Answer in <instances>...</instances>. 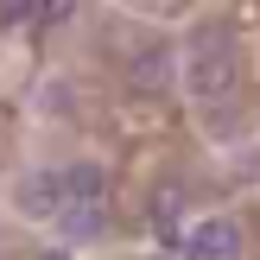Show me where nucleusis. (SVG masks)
<instances>
[{
  "instance_id": "8",
  "label": "nucleus",
  "mask_w": 260,
  "mask_h": 260,
  "mask_svg": "<svg viewBox=\"0 0 260 260\" xmlns=\"http://www.w3.org/2000/svg\"><path fill=\"white\" fill-rule=\"evenodd\" d=\"M38 260H63V254H38Z\"/></svg>"
},
{
  "instance_id": "7",
  "label": "nucleus",
  "mask_w": 260,
  "mask_h": 260,
  "mask_svg": "<svg viewBox=\"0 0 260 260\" xmlns=\"http://www.w3.org/2000/svg\"><path fill=\"white\" fill-rule=\"evenodd\" d=\"M0 25H38V7H25V0L19 7H0Z\"/></svg>"
},
{
  "instance_id": "6",
  "label": "nucleus",
  "mask_w": 260,
  "mask_h": 260,
  "mask_svg": "<svg viewBox=\"0 0 260 260\" xmlns=\"http://www.w3.org/2000/svg\"><path fill=\"white\" fill-rule=\"evenodd\" d=\"M57 229H63V241H102L108 235V210L102 203H63Z\"/></svg>"
},
{
  "instance_id": "4",
  "label": "nucleus",
  "mask_w": 260,
  "mask_h": 260,
  "mask_svg": "<svg viewBox=\"0 0 260 260\" xmlns=\"http://www.w3.org/2000/svg\"><path fill=\"white\" fill-rule=\"evenodd\" d=\"M184 254H190V260H241V229L229 222V216L197 222V229L184 235Z\"/></svg>"
},
{
  "instance_id": "1",
  "label": "nucleus",
  "mask_w": 260,
  "mask_h": 260,
  "mask_svg": "<svg viewBox=\"0 0 260 260\" xmlns=\"http://www.w3.org/2000/svg\"><path fill=\"white\" fill-rule=\"evenodd\" d=\"M178 83H184L197 102H222V95H235V83H241L235 32H229V25H216V19H203L197 32H190V45H184Z\"/></svg>"
},
{
  "instance_id": "2",
  "label": "nucleus",
  "mask_w": 260,
  "mask_h": 260,
  "mask_svg": "<svg viewBox=\"0 0 260 260\" xmlns=\"http://www.w3.org/2000/svg\"><path fill=\"white\" fill-rule=\"evenodd\" d=\"M121 70H127V83H134V89H146V95H159V89H172V83H178V57H172V45H165V38L127 45Z\"/></svg>"
},
{
  "instance_id": "5",
  "label": "nucleus",
  "mask_w": 260,
  "mask_h": 260,
  "mask_svg": "<svg viewBox=\"0 0 260 260\" xmlns=\"http://www.w3.org/2000/svg\"><path fill=\"white\" fill-rule=\"evenodd\" d=\"M57 190H63V203H102L108 197V172H102V165H63L57 172Z\"/></svg>"
},
{
  "instance_id": "3",
  "label": "nucleus",
  "mask_w": 260,
  "mask_h": 260,
  "mask_svg": "<svg viewBox=\"0 0 260 260\" xmlns=\"http://www.w3.org/2000/svg\"><path fill=\"white\" fill-rule=\"evenodd\" d=\"M13 210H19V216H32V222H57V210H63L57 172H25L19 184H13Z\"/></svg>"
}]
</instances>
